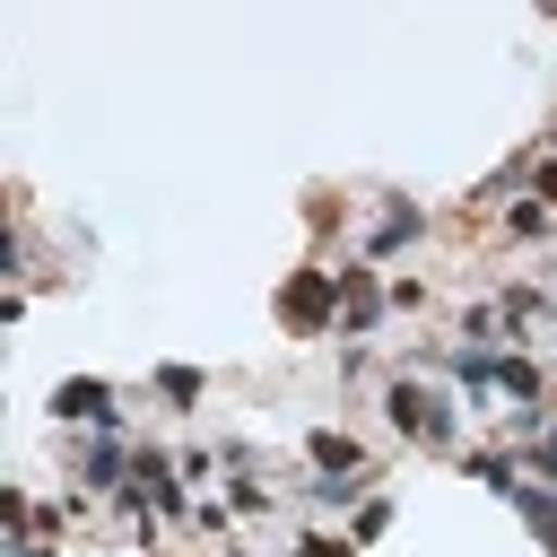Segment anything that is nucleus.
I'll return each mask as SVG.
<instances>
[{
  "mask_svg": "<svg viewBox=\"0 0 557 557\" xmlns=\"http://www.w3.org/2000/svg\"><path fill=\"white\" fill-rule=\"evenodd\" d=\"M383 418H392L409 444H426V453L453 444V400H444L435 383H418V374H392V383H383Z\"/></svg>",
  "mask_w": 557,
  "mask_h": 557,
  "instance_id": "nucleus-1",
  "label": "nucleus"
},
{
  "mask_svg": "<svg viewBox=\"0 0 557 557\" xmlns=\"http://www.w3.org/2000/svg\"><path fill=\"white\" fill-rule=\"evenodd\" d=\"M278 322L287 331H331L339 322V270H296V278H278Z\"/></svg>",
  "mask_w": 557,
  "mask_h": 557,
  "instance_id": "nucleus-2",
  "label": "nucleus"
},
{
  "mask_svg": "<svg viewBox=\"0 0 557 557\" xmlns=\"http://www.w3.org/2000/svg\"><path fill=\"white\" fill-rule=\"evenodd\" d=\"M52 418H78V426H96V435H122V426H131L122 400H113V383H96V374L61 383V392H52Z\"/></svg>",
  "mask_w": 557,
  "mask_h": 557,
  "instance_id": "nucleus-3",
  "label": "nucleus"
},
{
  "mask_svg": "<svg viewBox=\"0 0 557 557\" xmlns=\"http://www.w3.org/2000/svg\"><path fill=\"white\" fill-rule=\"evenodd\" d=\"M383 305H392V287H374V270H339V331L348 339H366L383 322Z\"/></svg>",
  "mask_w": 557,
  "mask_h": 557,
  "instance_id": "nucleus-4",
  "label": "nucleus"
},
{
  "mask_svg": "<svg viewBox=\"0 0 557 557\" xmlns=\"http://www.w3.org/2000/svg\"><path fill=\"white\" fill-rule=\"evenodd\" d=\"M305 461H313V479H366V444L339 435V426H313L305 435Z\"/></svg>",
  "mask_w": 557,
  "mask_h": 557,
  "instance_id": "nucleus-5",
  "label": "nucleus"
},
{
  "mask_svg": "<svg viewBox=\"0 0 557 557\" xmlns=\"http://www.w3.org/2000/svg\"><path fill=\"white\" fill-rule=\"evenodd\" d=\"M418 235H426V209H409V200H383V218H374L366 252H400V244H418Z\"/></svg>",
  "mask_w": 557,
  "mask_h": 557,
  "instance_id": "nucleus-6",
  "label": "nucleus"
},
{
  "mask_svg": "<svg viewBox=\"0 0 557 557\" xmlns=\"http://www.w3.org/2000/svg\"><path fill=\"white\" fill-rule=\"evenodd\" d=\"M461 470H470L479 487H496V496H522V470H513L505 453H461Z\"/></svg>",
  "mask_w": 557,
  "mask_h": 557,
  "instance_id": "nucleus-7",
  "label": "nucleus"
},
{
  "mask_svg": "<svg viewBox=\"0 0 557 557\" xmlns=\"http://www.w3.org/2000/svg\"><path fill=\"white\" fill-rule=\"evenodd\" d=\"M157 400L165 409H200V366H157Z\"/></svg>",
  "mask_w": 557,
  "mask_h": 557,
  "instance_id": "nucleus-8",
  "label": "nucleus"
},
{
  "mask_svg": "<svg viewBox=\"0 0 557 557\" xmlns=\"http://www.w3.org/2000/svg\"><path fill=\"white\" fill-rule=\"evenodd\" d=\"M496 383H505L513 400H540V366H531V357H505V348H496Z\"/></svg>",
  "mask_w": 557,
  "mask_h": 557,
  "instance_id": "nucleus-9",
  "label": "nucleus"
},
{
  "mask_svg": "<svg viewBox=\"0 0 557 557\" xmlns=\"http://www.w3.org/2000/svg\"><path fill=\"white\" fill-rule=\"evenodd\" d=\"M505 235H522V244H531V235H548V200H540V191H531V200H513V209H505Z\"/></svg>",
  "mask_w": 557,
  "mask_h": 557,
  "instance_id": "nucleus-10",
  "label": "nucleus"
},
{
  "mask_svg": "<svg viewBox=\"0 0 557 557\" xmlns=\"http://www.w3.org/2000/svg\"><path fill=\"white\" fill-rule=\"evenodd\" d=\"M383 531H392V496H366V505H357V531H348V540L366 548V540H383Z\"/></svg>",
  "mask_w": 557,
  "mask_h": 557,
  "instance_id": "nucleus-11",
  "label": "nucleus"
},
{
  "mask_svg": "<svg viewBox=\"0 0 557 557\" xmlns=\"http://www.w3.org/2000/svg\"><path fill=\"white\" fill-rule=\"evenodd\" d=\"M226 513H270V487H261V479H235V496H226Z\"/></svg>",
  "mask_w": 557,
  "mask_h": 557,
  "instance_id": "nucleus-12",
  "label": "nucleus"
},
{
  "mask_svg": "<svg viewBox=\"0 0 557 557\" xmlns=\"http://www.w3.org/2000/svg\"><path fill=\"white\" fill-rule=\"evenodd\" d=\"M531 470H540V479H548V487H557V426H548V435H540V444H531Z\"/></svg>",
  "mask_w": 557,
  "mask_h": 557,
  "instance_id": "nucleus-13",
  "label": "nucleus"
},
{
  "mask_svg": "<svg viewBox=\"0 0 557 557\" xmlns=\"http://www.w3.org/2000/svg\"><path fill=\"white\" fill-rule=\"evenodd\" d=\"M287 557H357V540H296Z\"/></svg>",
  "mask_w": 557,
  "mask_h": 557,
  "instance_id": "nucleus-14",
  "label": "nucleus"
},
{
  "mask_svg": "<svg viewBox=\"0 0 557 557\" xmlns=\"http://www.w3.org/2000/svg\"><path fill=\"white\" fill-rule=\"evenodd\" d=\"M540 200H548V209H557V165H540Z\"/></svg>",
  "mask_w": 557,
  "mask_h": 557,
  "instance_id": "nucleus-15",
  "label": "nucleus"
},
{
  "mask_svg": "<svg viewBox=\"0 0 557 557\" xmlns=\"http://www.w3.org/2000/svg\"><path fill=\"white\" fill-rule=\"evenodd\" d=\"M548 148H557V122H548Z\"/></svg>",
  "mask_w": 557,
  "mask_h": 557,
  "instance_id": "nucleus-16",
  "label": "nucleus"
},
{
  "mask_svg": "<svg viewBox=\"0 0 557 557\" xmlns=\"http://www.w3.org/2000/svg\"><path fill=\"white\" fill-rule=\"evenodd\" d=\"M548 557H557V531H548Z\"/></svg>",
  "mask_w": 557,
  "mask_h": 557,
  "instance_id": "nucleus-17",
  "label": "nucleus"
}]
</instances>
